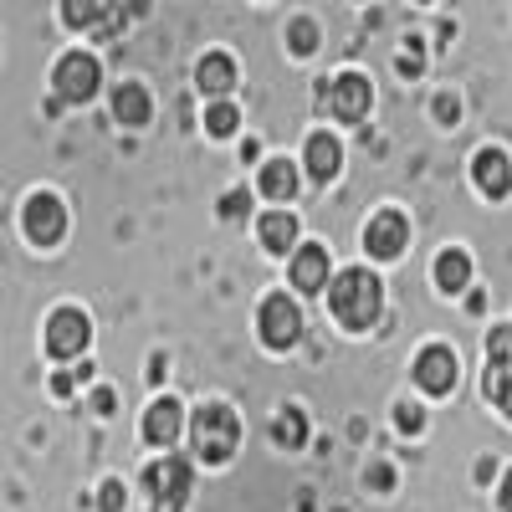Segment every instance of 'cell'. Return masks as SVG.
Here are the masks:
<instances>
[{
    "mask_svg": "<svg viewBox=\"0 0 512 512\" xmlns=\"http://www.w3.org/2000/svg\"><path fill=\"white\" fill-rule=\"evenodd\" d=\"M328 282V251L323 246H297L292 256V287L297 292H323Z\"/></svg>",
    "mask_w": 512,
    "mask_h": 512,
    "instance_id": "8fae6325",
    "label": "cell"
},
{
    "mask_svg": "<svg viewBox=\"0 0 512 512\" xmlns=\"http://www.w3.org/2000/svg\"><path fill=\"white\" fill-rule=\"evenodd\" d=\"M57 98L62 103H88L93 93H98V82H103V72H98V57H88V52H67L62 62H57Z\"/></svg>",
    "mask_w": 512,
    "mask_h": 512,
    "instance_id": "277c9868",
    "label": "cell"
},
{
    "mask_svg": "<svg viewBox=\"0 0 512 512\" xmlns=\"http://www.w3.org/2000/svg\"><path fill=\"white\" fill-rule=\"evenodd\" d=\"M88 338H93V328H88V318H82L77 308H57V313H52V323H47V349H52L57 359L82 354V349H88Z\"/></svg>",
    "mask_w": 512,
    "mask_h": 512,
    "instance_id": "ba28073f",
    "label": "cell"
},
{
    "mask_svg": "<svg viewBox=\"0 0 512 512\" xmlns=\"http://www.w3.org/2000/svg\"><path fill=\"white\" fill-rule=\"evenodd\" d=\"M236 441H241V425H236V410L231 405L195 410V451L205 461H231L236 456Z\"/></svg>",
    "mask_w": 512,
    "mask_h": 512,
    "instance_id": "7a4b0ae2",
    "label": "cell"
},
{
    "mask_svg": "<svg viewBox=\"0 0 512 512\" xmlns=\"http://www.w3.org/2000/svg\"><path fill=\"white\" fill-rule=\"evenodd\" d=\"M328 308H333V318L344 323V328H369L379 318V308H384V287L364 267L338 272V282L328 287Z\"/></svg>",
    "mask_w": 512,
    "mask_h": 512,
    "instance_id": "6da1fadb",
    "label": "cell"
},
{
    "mask_svg": "<svg viewBox=\"0 0 512 512\" xmlns=\"http://www.w3.org/2000/svg\"><path fill=\"white\" fill-rule=\"evenodd\" d=\"M313 47H318V41H313V26L297 21V26H292V52H313Z\"/></svg>",
    "mask_w": 512,
    "mask_h": 512,
    "instance_id": "7402d4cb",
    "label": "cell"
},
{
    "mask_svg": "<svg viewBox=\"0 0 512 512\" xmlns=\"http://www.w3.org/2000/svg\"><path fill=\"white\" fill-rule=\"evenodd\" d=\"M415 379H420V390H431V395H446L451 384H456V354L451 349H425L415 359Z\"/></svg>",
    "mask_w": 512,
    "mask_h": 512,
    "instance_id": "30bf717a",
    "label": "cell"
},
{
    "mask_svg": "<svg viewBox=\"0 0 512 512\" xmlns=\"http://www.w3.org/2000/svg\"><path fill=\"white\" fill-rule=\"evenodd\" d=\"M123 507V487L118 482H103V512H118Z\"/></svg>",
    "mask_w": 512,
    "mask_h": 512,
    "instance_id": "d4e9b609",
    "label": "cell"
},
{
    "mask_svg": "<svg viewBox=\"0 0 512 512\" xmlns=\"http://www.w3.org/2000/svg\"><path fill=\"white\" fill-rule=\"evenodd\" d=\"M256 328H262V338H267L272 349H292L297 333H303V313H297L292 297L277 292V297H267V303H262V323H256Z\"/></svg>",
    "mask_w": 512,
    "mask_h": 512,
    "instance_id": "8992f818",
    "label": "cell"
},
{
    "mask_svg": "<svg viewBox=\"0 0 512 512\" xmlns=\"http://www.w3.org/2000/svg\"><path fill=\"white\" fill-rule=\"evenodd\" d=\"M200 88H205L210 98H226V93L236 88V62H231L226 52L200 57Z\"/></svg>",
    "mask_w": 512,
    "mask_h": 512,
    "instance_id": "4fadbf2b",
    "label": "cell"
},
{
    "mask_svg": "<svg viewBox=\"0 0 512 512\" xmlns=\"http://www.w3.org/2000/svg\"><path fill=\"white\" fill-rule=\"evenodd\" d=\"M497 497H502V507H507V512H512V472H507V477H502V487H497Z\"/></svg>",
    "mask_w": 512,
    "mask_h": 512,
    "instance_id": "484cf974",
    "label": "cell"
},
{
    "mask_svg": "<svg viewBox=\"0 0 512 512\" xmlns=\"http://www.w3.org/2000/svg\"><path fill=\"white\" fill-rule=\"evenodd\" d=\"M297 190V164H287V159H272L267 169H262V195H272V200H287Z\"/></svg>",
    "mask_w": 512,
    "mask_h": 512,
    "instance_id": "d6986e66",
    "label": "cell"
},
{
    "mask_svg": "<svg viewBox=\"0 0 512 512\" xmlns=\"http://www.w3.org/2000/svg\"><path fill=\"white\" fill-rule=\"evenodd\" d=\"M323 103H328V113H333L338 123H359V118L369 113V77H359V72L328 77V93H323Z\"/></svg>",
    "mask_w": 512,
    "mask_h": 512,
    "instance_id": "5b68a950",
    "label": "cell"
},
{
    "mask_svg": "<svg viewBox=\"0 0 512 512\" xmlns=\"http://www.w3.org/2000/svg\"><path fill=\"white\" fill-rule=\"evenodd\" d=\"M395 420H400V431H420V425H425V415H420L415 405H400V415H395Z\"/></svg>",
    "mask_w": 512,
    "mask_h": 512,
    "instance_id": "cb8c5ba5",
    "label": "cell"
},
{
    "mask_svg": "<svg viewBox=\"0 0 512 512\" xmlns=\"http://www.w3.org/2000/svg\"><path fill=\"white\" fill-rule=\"evenodd\" d=\"M241 210H246V195H241V190H236V195H231V200H226V216H241Z\"/></svg>",
    "mask_w": 512,
    "mask_h": 512,
    "instance_id": "4316f807",
    "label": "cell"
},
{
    "mask_svg": "<svg viewBox=\"0 0 512 512\" xmlns=\"http://www.w3.org/2000/svg\"><path fill=\"white\" fill-rule=\"evenodd\" d=\"M262 241L272 251H292L297 246V221L287 216V210H272V216H262Z\"/></svg>",
    "mask_w": 512,
    "mask_h": 512,
    "instance_id": "ac0fdd59",
    "label": "cell"
},
{
    "mask_svg": "<svg viewBox=\"0 0 512 512\" xmlns=\"http://www.w3.org/2000/svg\"><path fill=\"white\" fill-rule=\"evenodd\" d=\"M62 16H67V21H72V26H88V21H98V16H103V11H98V6H77V0H72V6H67V11H62Z\"/></svg>",
    "mask_w": 512,
    "mask_h": 512,
    "instance_id": "603a6c76",
    "label": "cell"
},
{
    "mask_svg": "<svg viewBox=\"0 0 512 512\" xmlns=\"http://www.w3.org/2000/svg\"><path fill=\"white\" fill-rule=\"evenodd\" d=\"M477 185H482L487 195H507V185H512V164H507L502 149H482V154H477Z\"/></svg>",
    "mask_w": 512,
    "mask_h": 512,
    "instance_id": "5bb4252c",
    "label": "cell"
},
{
    "mask_svg": "<svg viewBox=\"0 0 512 512\" xmlns=\"http://www.w3.org/2000/svg\"><path fill=\"white\" fill-rule=\"evenodd\" d=\"M466 277H472V262H466V251H441V262H436V282H441V292H461Z\"/></svg>",
    "mask_w": 512,
    "mask_h": 512,
    "instance_id": "e0dca14e",
    "label": "cell"
},
{
    "mask_svg": "<svg viewBox=\"0 0 512 512\" xmlns=\"http://www.w3.org/2000/svg\"><path fill=\"white\" fill-rule=\"evenodd\" d=\"M205 128H210L216 139L236 134V108H231V103H210V113H205Z\"/></svg>",
    "mask_w": 512,
    "mask_h": 512,
    "instance_id": "44dd1931",
    "label": "cell"
},
{
    "mask_svg": "<svg viewBox=\"0 0 512 512\" xmlns=\"http://www.w3.org/2000/svg\"><path fill=\"white\" fill-rule=\"evenodd\" d=\"M303 436H308L303 415H297V410H282V415H277V441H282V446H303Z\"/></svg>",
    "mask_w": 512,
    "mask_h": 512,
    "instance_id": "ffe728a7",
    "label": "cell"
},
{
    "mask_svg": "<svg viewBox=\"0 0 512 512\" xmlns=\"http://www.w3.org/2000/svg\"><path fill=\"white\" fill-rule=\"evenodd\" d=\"M113 113H118V123H128V128L149 123V93L139 88V82H118V93H113Z\"/></svg>",
    "mask_w": 512,
    "mask_h": 512,
    "instance_id": "9a60e30c",
    "label": "cell"
},
{
    "mask_svg": "<svg viewBox=\"0 0 512 512\" xmlns=\"http://www.w3.org/2000/svg\"><path fill=\"white\" fill-rule=\"evenodd\" d=\"M405 236H410V226H405L400 210H379V216L369 221V231H364V251L379 256V262H390V256L405 251Z\"/></svg>",
    "mask_w": 512,
    "mask_h": 512,
    "instance_id": "9c48e42d",
    "label": "cell"
},
{
    "mask_svg": "<svg viewBox=\"0 0 512 512\" xmlns=\"http://www.w3.org/2000/svg\"><path fill=\"white\" fill-rule=\"evenodd\" d=\"M338 164H344V149H338V139H333V134H313V139H308V169H313V180H333Z\"/></svg>",
    "mask_w": 512,
    "mask_h": 512,
    "instance_id": "2e32d148",
    "label": "cell"
},
{
    "mask_svg": "<svg viewBox=\"0 0 512 512\" xmlns=\"http://www.w3.org/2000/svg\"><path fill=\"white\" fill-rule=\"evenodd\" d=\"M180 425H185L180 400H154L149 415H144V436H149L154 446H175V441H180Z\"/></svg>",
    "mask_w": 512,
    "mask_h": 512,
    "instance_id": "7c38bea8",
    "label": "cell"
},
{
    "mask_svg": "<svg viewBox=\"0 0 512 512\" xmlns=\"http://www.w3.org/2000/svg\"><path fill=\"white\" fill-rule=\"evenodd\" d=\"M190 461L185 456H164L159 466H149V477H144V487L154 492V512H185V502H190Z\"/></svg>",
    "mask_w": 512,
    "mask_h": 512,
    "instance_id": "3957f363",
    "label": "cell"
},
{
    "mask_svg": "<svg viewBox=\"0 0 512 512\" xmlns=\"http://www.w3.org/2000/svg\"><path fill=\"white\" fill-rule=\"evenodd\" d=\"M62 231H67V210H62V200L57 195H31L26 200V236L31 241H41V246H52V241H62Z\"/></svg>",
    "mask_w": 512,
    "mask_h": 512,
    "instance_id": "52a82bcc",
    "label": "cell"
}]
</instances>
